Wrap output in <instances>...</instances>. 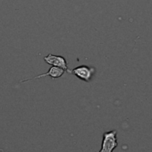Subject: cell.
Wrapping results in <instances>:
<instances>
[{"instance_id":"277c9868","label":"cell","mask_w":152,"mask_h":152,"mask_svg":"<svg viewBox=\"0 0 152 152\" xmlns=\"http://www.w3.org/2000/svg\"><path fill=\"white\" fill-rule=\"evenodd\" d=\"M44 61L53 66H57L60 67L64 70H67V62L65 60V58L62 56H56V55H52L49 54L46 56H44Z\"/></svg>"},{"instance_id":"7a4b0ae2","label":"cell","mask_w":152,"mask_h":152,"mask_svg":"<svg viewBox=\"0 0 152 152\" xmlns=\"http://www.w3.org/2000/svg\"><path fill=\"white\" fill-rule=\"evenodd\" d=\"M116 135H117V132L115 130L104 132L102 147L99 152H113L114 149L118 146Z\"/></svg>"},{"instance_id":"3957f363","label":"cell","mask_w":152,"mask_h":152,"mask_svg":"<svg viewBox=\"0 0 152 152\" xmlns=\"http://www.w3.org/2000/svg\"><path fill=\"white\" fill-rule=\"evenodd\" d=\"M64 72H65V70H64V69H62L60 67H57V66L51 65V67L49 68L48 72L43 73V74H39L38 76H34V77H32V78H29V79L23 80L21 83H23L25 82H29V81L35 80V79H40V78H43V77H47V76H50V77L53 78V79H56V78H60Z\"/></svg>"},{"instance_id":"6da1fadb","label":"cell","mask_w":152,"mask_h":152,"mask_svg":"<svg viewBox=\"0 0 152 152\" xmlns=\"http://www.w3.org/2000/svg\"><path fill=\"white\" fill-rule=\"evenodd\" d=\"M66 72L70 74H73L76 77L79 78L80 80L83 81V82H91L93 75L95 74V68L94 67H91V66H87L85 64H82L78 67H76L72 70H69L67 69Z\"/></svg>"}]
</instances>
